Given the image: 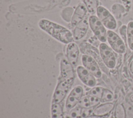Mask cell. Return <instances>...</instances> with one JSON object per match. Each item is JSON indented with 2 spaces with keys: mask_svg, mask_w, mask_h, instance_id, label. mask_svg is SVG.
Here are the masks:
<instances>
[{
  "mask_svg": "<svg viewBox=\"0 0 133 118\" xmlns=\"http://www.w3.org/2000/svg\"><path fill=\"white\" fill-rule=\"evenodd\" d=\"M60 68V76L52 100V102L56 103H61L64 100L75 79L74 67L68 60L62 59Z\"/></svg>",
  "mask_w": 133,
  "mask_h": 118,
  "instance_id": "6da1fadb",
  "label": "cell"
},
{
  "mask_svg": "<svg viewBox=\"0 0 133 118\" xmlns=\"http://www.w3.org/2000/svg\"><path fill=\"white\" fill-rule=\"evenodd\" d=\"M38 25L42 30L63 43L68 44L74 41L72 33L59 24L42 19L38 21Z\"/></svg>",
  "mask_w": 133,
  "mask_h": 118,
  "instance_id": "7a4b0ae2",
  "label": "cell"
},
{
  "mask_svg": "<svg viewBox=\"0 0 133 118\" xmlns=\"http://www.w3.org/2000/svg\"><path fill=\"white\" fill-rule=\"evenodd\" d=\"M88 23L89 27L99 41L101 42H105L107 41V31L97 16L94 15L89 16Z\"/></svg>",
  "mask_w": 133,
  "mask_h": 118,
  "instance_id": "3957f363",
  "label": "cell"
},
{
  "mask_svg": "<svg viewBox=\"0 0 133 118\" xmlns=\"http://www.w3.org/2000/svg\"><path fill=\"white\" fill-rule=\"evenodd\" d=\"M96 14L105 27L109 30H113L116 28L117 23L115 18L105 7L99 6L97 9Z\"/></svg>",
  "mask_w": 133,
  "mask_h": 118,
  "instance_id": "277c9868",
  "label": "cell"
},
{
  "mask_svg": "<svg viewBox=\"0 0 133 118\" xmlns=\"http://www.w3.org/2000/svg\"><path fill=\"white\" fill-rule=\"evenodd\" d=\"M100 57L104 65L109 68L112 69L116 65V58L111 48L104 42H102L99 47Z\"/></svg>",
  "mask_w": 133,
  "mask_h": 118,
  "instance_id": "5b68a950",
  "label": "cell"
},
{
  "mask_svg": "<svg viewBox=\"0 0 133 118\" xmlns=\"http://www.w3.org/2000/svg\"><path fill=\"white\" fill-rule=\"evenodd\" d=\"M107 41L112 49L115 52L120 54L126 52V48L124 41L112 30L107 31Z\"/></svg>",
  "mask_w": 133,
  "mask_h": 118,
  "instance_id": "8992f818",
  "label": "cell"
},
{
  "mask_svg": "<svg viewBox=\"0 0 133 118\" xmlns=\"http://www.w3.org/2000/svg\"><path fill=\"white\" fill-rule=\"evenodd\" d=\"M81 60L83 66L96 78H100L101 77V69L96 61L92 56L87 54H83Z\"/></svg>",
  "mask_w": 133,
  "mask_h": 118,
  "instance_id": "52a82bcc",
  "label": "cell"
},
{
  "mask_svg": "<svg viewBox=\"0 0 133 118\" xmlns=\"http://www.w3.org/2000/svg\"><path fill=\"white\" fill-rule=\"evenodd\" d=\"M83 97V89L81 86H77L75 87L70 92L68 96L66 103L65 108L68 110H71L72 109L76 107L78 105L81 99Z\"/></svg>",
  "mask_w": 133,
  "mask_h": 118,
  "instance_id": "ba28073f",
  "label": "cell"
},
{
  "mask_svg": "<svg viewBox=\"0 0 133 118\" xmlns=\"http://www.w3.org/2000/svg\"><path fill=\"white\" fill-rule=\"evenodd\" d=\"M77 76L82 82L89 87H94L97 83L96 77L84 66H78L76 68Z\"/></svg>",
  "mask_w": 133,
  "mask_h": 118,
  "instance_id": "9c48e42d",
  "label": "cell"
},
{
  "mask_svg": "<svg viewBox=\"0 0 133 118\" xmlns=\"http://www.w3.org/2000/svg\"><path fill=\"white\" fill-rule=\"evenodd\" d=\"M67 60L74 67L76 66L79 55V49L77 45L74 42L68 44L66 49Z\"/></svg>",
  "mask_w": 133,
  "mask_h": 118,
  "instance_id": "30bf717a",
  "label": "cell"
},
{
  "mask_svg": "<svg viewBox=\"0 0 133 118\" xmlns=\"http://www.w3.org/2000/svg\"><path fill=\"white\" fill-rule=\"evenodd\" d=\"M89 27L88 19L85 17L74 27L72 32L74 40H79L84 37L87 33Z\"/></svg>",
  "mask_w": 133,
  "mask_h": 118,
  "instance_id": "8fae6325",
  "label": "cell"
},
{
  "mask_svg": "<svg viewBox=\"0 0 133 118\" xmlns=\"http://www.w3.org/2000/svg\"><path fill=\"white\" fill-rule=\"evenodd\" d=\"M88 11L84 3H79L75 8L73 14L71 24L73 27L76 26L82 21L87 14Z\"/></svg>",
  "mask_w": 133,
  "mask_h": 118,
  "instance_id": "7c38bea8",
  "label": "cell"
},
{
  "mask_svg": "<svg viewBox=\"0 0 133 118\" xmlns=\"http://www.w3.org/2000/svg\"><path fill=\"white\" fill-rule=\"evenodd\" d=\"M114 104L112 102H105L95 108L93 114L99 116H107L114 109Z\"/></svg>",
  "mask_w": 133,
  "mask_h": 118,
  "instance_id": "4fadbf2b",
  "label": "cell"
},
{
  "mask_svg": "<svg viewBox=\"0 0 133 118\" xmlns=\"http://www.w3.org/2000/svg\"><path fill=\"white\" fill-rule=\"evenodd\" d=\"M52 118H64L63 110L60 103L52 102L51 105Z\"/></svg>",
  "mask_w": 133,
  "mask_h": 118,
  "instance_id": "5bb4252c",
  "label": "cell"
},
{
  "mask_svg": "<svg viewBox=\"0 0 133 118\" xmlns=\"http://www.w3.org/2000/svg\"><path fill=\"white\" fill-rule=\"evenodd\" d=\"M87 8L88 12L91 15L96 13L97 9L99 6V0H82Z\"/></svg>",
  "mask_w": 133,
  "mask_h": 118,
  "instance_id": "9a60e30c",
  "label": "cell"
},
{
  "mask_svg": "<svg viewBox=\"0 0 133 118\" xmlns=\"http://www.w3.org/2000/svg\"><path fill=\"white\" fill-rule=\"evenodd\" d=\"M127 43L129 49L133 51V21H129L127 25Z\"/></svg>",
  "mask_w": 133,
  "mask_h": 118,
  "instance_id": "2e32d148",
  "label": "cell"
},
{
  "mask_svg": "<svg viewBox=\"0 0 133 118\" xmlns=\"http://www.w3.org/2000/svg\"><path fill=\"white\" fill-rule=\"evenodd\" d=\"M114 98V94L111 91L107 89H104L100 100L102 102H109L112 101Z\"/></svg>",
  "mask_w": 133,
  "mask_h": 118,
  "instance_id": "e0dca14e",
  "label": "cell"
},
{
  "mask_svg": "<svg viewBox=\"0 0 133 118\" xmlns=\"http://www.w3.org/2000/svg\"><path fill=\"white\" fill-rule=\"evenodd\" d=\"M115 118H126V111L122 104H117L115 108Z\"/></svg>",
  "mask_w": 133,
  "mask_h": 118,
  "instance_id": "ac0fdd59",
  "label": "cell"
},
{
  "mask_svg": "<svg viewBox=\"0 0 133 118\" xmlns=\"http://www.w3.org/2000/svg\"><path fill=\"white\" fill-rule=\"evenodd\" d=\"M104 88L100 86H95L87 93V95H91L101 99Z\"/></svg>",
  "mask_w": 133,
  "mask_h": 118,
  "instance_id": "d6986e66",
  "label": "cell"
},
{
  "mask_svg": "<svg viewBox=\"0 0 133 118\" xmlns=\"http://www.w3.org/2000/svg\"><path fill=\"white\" fill-rule=\"evenodd\" d=\"M74 10L72 7H66L64 8L61 12V17L62 19L64 20L65 19L66 15L68 16V21L69 22L71 21L72 17L73 16V14L74 13Z\"/></svg>",
  "mask_w": 133,
  "mask_h": 118,
  "instance_id": "ffe728a7",
  "label": "cell"
},
{
  "mask_svg": "<svg viewBox=\"0 0 133 118\" xmlns=\"http://www.w3.org/2000/svg\"><path fill=\"white\" fill-rule=\"evenodd\" d=\"M82 108L78 106L72 109L70 112V116L72 118H82Z\"/></svg>",
  "mask_w": 133,
  "mask_h": 118,
  "instance_id": "44dd1931",
  "label": "cell"
},
{
  "mask_svg": "<svg viewBox=\"0 0 133 118\" xmlns=\"http://www.w3.org/2000/svg\"><path fill=\"white\" fill-rule=\"evenodd\" d=\"M78 106H79L80 107H81L82 108L90 107L88 96L87 95V96L83 97L79 100V101L78 104Z\"/></svg>",
  "mask_w": 133,
  "mask_h": 118,
  "instance_id": "7402d4cb",
  "label": "cell"
},
{
  "mask_svg": "<svg viewBox=\"0 0 133 118\" xmlns=\"http://www.w3.org/2000/svg\"><path fill=\"white\" fill-rule=\"evenodd\" d=\"M95 108L94 107H89V108H82L81 115L82 118H85L88 117L92 114L94 112Z\"/></svg>",
  "mask_w": 133,
  "mask_h": 118,
  "instance_id": "603a6c76",
  "label": "cell"
},
{
  "mask_svg": "<svg viewBox=\"0 0 133 118\" xmlns=\"http://www.w3.org/2000/svg\"><path fill=\"white\" fill-rule=\"evenodd\" d=\"M88 96L89 97L90 107L95 108L100 105V104L101 102V100H100V98H98L96 97L91 96V95H88Z\"/></svg>",
  "mask_w": 133,
  "mask_h": 118,
  "instance_id": "cb8c5ba5",
  "label": "cell"
},
{
  "mask_svg": "<svg viewBox=\"0 0 133 118\" xmlns=\"http://www.w3.org/2000/svg\"><path fill=\"white\" fill-rule=\"evenodd\" d=\"M127 26L126 25H123L119 30V34L122 37V39L124 42H127Z\"/></svg>",
  "mask_w": 133,
  "mask_h": 118,
  "instance_id": "d4e9b609",
  "label": "cell"
},
{
  "mask_svg": "<svg viewBox=\"0 0 133 118\" xmlns=\"http://www.w3.org/2000/svg\"><path fill=\"white\" fill-rule=\"evenodd\" d=\"M129 71H130V73L131 76V78L133 80V59L132 60L130 65H129Z\"/></svg>",
  "mask_w": 133,
  "mask_h": 118,
  "instance_id": "484cf974",
  "label": "cell"
},
{
  "mask_svg": "<svg viewBox=\"0 0 133 118\" xmlns=\"http://www.w3.org/2000/svg\"><path fill=\"white\" fill-rule=\"evenodd\" d=\"M108 115L107 116H99L97 115H91L88 117H86L85 118H107Z\"/></svg>",
  "mask_w": 133,
  "mask_h": 118,
  "instance_id": "4316f807",
  "label": "cell"
},
{
  "mask_svg": "<svg viewBox=\"0 0 133 118\" xmlns=\"http://www.w3.org/2000/svg\"><path fill=\"white\" fill-rule=\"evenodd\" d=\"M130 100L132 101V102H133V95H131L130 97Z\"/></svg>",
  "mask_w": 133,
  "mask_h": 118,
  "instance_id": "83f0119b",
  "label": "cell"
},
{
  "mask_svg": "<svg viewBox=\"0 0 133 118\" xmlns=\"http://www.w3.org/2000/svg\"><path fill=\"white\" fill-rule=\"evenodd\" d=\"M64 118H72V117H71L70 115H66L65 116Z\"/></svg>",
  "mask_w": 133,
  "mask_h": 118,
  "instance_id": "f1b7e54d",
  "label": "cell"
}]
</instances>
